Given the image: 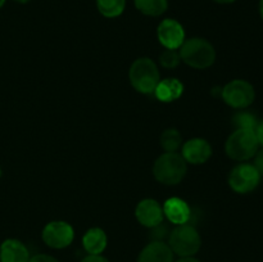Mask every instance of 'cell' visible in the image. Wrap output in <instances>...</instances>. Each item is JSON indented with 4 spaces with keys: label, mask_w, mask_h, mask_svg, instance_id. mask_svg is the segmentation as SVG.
Wrapping results in <instances>:
<instances>
[{
    "label": "cell",
    "mask_w": 263,
    "mask_h": 262,
    "mask_svg": "<svg viewBox=\"0 0 263 262\" xmlns=\"http://www.w3.org/2000/svg\"><path fill=\"white\" fill-rule=\"evenodd\" d=\"M256 169L258 170V172L261 175H263V149L262 151L257 152V157H256V163H254Z\"/></svg>",
    "instance_id": "cb8c5ba5"
},
{
    "label": "cell",
    "mask_w": 263,
    "mask_h": 262,
    "mask_svg": "<svg viewBox=\"0 0 263 262\" xmlns=\"http://www.w3.org/2000/svg\"><path fill=\"white\" fill-rule=\"evenodd\" d=\"M128 77L134 89L143 94H151L159 82L158 67L152 59L139 58L131 64Z\"/></svg>",
    "instance_id": "3957f363"
},
{
    "label": "cell",
    "mask_w": 263,
    "mask_h": 262,
    "mask_svg": "<svg viewBox=\"0 0 263 262\" xmlns=\"http://www.w3.org/2000/svg\"><path fill=\"white\" fill-rule=\"evenodd\" d=\"M2 262H28L30 256L25 244L15 239H8L0 247Z\"/></svg>",
    "instance_id": "5bb4252c"
},
{
    "label": "cell",
    "mask_w": 263,
    "mask_h": 262,
    "mask_svg": "<svg viewBox=\"0 0 263 262\" xmlns=\"http://www.w3.org/2000/svg\"><path fill=\"white\" fill-rule=\"evenodd\" d=\"M200 244L202 240L199 233L194 226L187 223L177 225V228L172 230L168 240L170 248L180 257H192L199 251Z\"/></svg>",
    "instance_id": "5b68a950"
},
{
    "label": "cell",
    "mask_w": 263,
    "mask_h": 262,
    "mask_svg": "<svg viewBox=\"0 0 263 262\" xmlns=\"http://www.w3.org/2000/svg\"><path fill=\"white\" fill-rule=\"evenodd\" d=\"M81 262H108L107 258H104L100 254H89L87 257H85Z\"/></svg>",
    "instance_id": "603a6c76"
},
{
    "label": "cell",
    "mask_w": 263,
    "mask_h": 262,
    "mask_svg": "<svg viewBox=\"0 0 263 262\" xmlns=\"http://www.w3.org/2000/svg\"><path fill=\"white\" fill-rule=\"evenodd\" d=\"M135 5L143 14L157 17L166 12L168 3L167 0H135Z\"/></svg>",
    "instance_id": "e0dca14e"
},
{
    "label": "cell",
    "mask_w": 263,
    "mask_h": 262,
    "mask_svg": "<svg viewBox=\"0 0 263 262\" xmlns=\"http://www.w3.org/2000/svg\"><path fill=\"white\" fill-rule=\"evenodd\" d=\"M182 91H184V86L181 82L177 79H166L158 82L156 90V97L158 98L161 102H174V100L179 99L181 97Z\"/></svg>",
    "instance_id": "9a60e30c"
},
{
    "label": "cell",
    "mask_w": 263,
    "mask_h": 262,
    "mask_svg": "<svg viewBox=\"0 0 263 262\" xmlns=\"http://www.w3.org/2000/svg\"><path fill=\"white\" fill-rule=\"evenodd\" d=\"M259 180H261V174L256 166L249 163H241L234 167L233 171L229 176V184L234 192L239 194H247L251 193L258 186Z\"/></svg>",
    "instance_id": "8992f818"
},
{
    "label": "cell",
    "mask_w": 263,
    "mask_h": 262,
    "mask_svg": "<svg viewBox=\"0 0 263 262\" xmlns=\"http://www.w3.org/2000/svg\"><path fill=\"white\" fill-rule=\"evenodd\" d=\"M177 262H200V261H198V259L193 258V257H182V258L179 259V261H177Z\"/></svg>",
    "instance_id": "484cf974"
},
{
    "label": "cell",
    "mask_w": 263,
    "mask_h": 262,
    "mask_svg": "<svg viewBox=\"0 0 263 262\" xmlns=\"http://www.w3.org/2000/svg\"><path fill=\"white\" fill-rule=\"evenodd\" d=\"M73 229L64 221H53L49 222L43 230V240L46 246L51 248H66L73 240Z\"/></svg>",
    "instance_id": "ba28073f"
},
{
    "label": "cell",
    "mask_w": 263,
    "mask_h": 262,
    "mask_svg": "<svg viewBox=\"0 0 263 262\" xmlns=\"http://www.w3.org/2000/svg\"><path fill=\"white\" fill-rule=\"evenodd\" d=\"M163 215H166L172 223L184 225L190 220V208L185 200L174 197L164 202Z\"/></svg>",
    "instance_id": "4fadbf2b"
},
{
    "label": "cell",
    "mask_w": 263,
    "mask_h": 262,
    "mask_svg": "<svg viewBox=\"0 0 263 262\" xmlns=\"http://www.w3.org/2000/svg\"><path fill=\"white\" fill-rule=\"evenodd\" d=\"M158 40L166 49L176 50L184 44V27L175 20H164L158 26Z\"/></svg>",
    "instance_id": "9c48e42d"
},
{
    "label": "cell",
    "mask_w": 263,
    "mask_h": 262,
    "mask_svg": "<svg viewBox=\"0 0 263 262\" xmlns=\"http://www.w3.org/2000/svg\"><path fill=\"white\" fill-rule=\"evenodd\" d=\"M186 161L176 152H166L158 157L153 167L154 177L166 185H176L186 174Z\"/></svg>",
    "instance_id": "6da1fadb"
},
{
    "label": "cell",
    "mask_w": 263,
    "mask_h": 262,
    "mask_svg": "<svg viewBox=\"0 0 263 262\" xmlns=\"http://www.w3.org/2000/svg\"><path fill=\"white\" fill-rule=\"evenodd\" d=\"M180 48H181L180 58L193 68H208L210 66H212L216 59L215 48L204 39H190V40L184 41Z\"/></svg>",
    "instance_id": "7a4b0ae2"
},
{
    "label": "cell",
    "mask_w": 263,
    "mask_h": 262,
    "mask_svg": "<svg viewBox=\"0 0 263 262\" xmlns=\"http://www.w3.org/2000/svg\"><path fill=\"white\" fill-rule=\"evenodd\" d=\"M182 136L176 128H168L161 136V145L166 152H176L181 146Z\"/></svg>",
    "instance_id": "d6986e66"
},
{
    "label": "cell",
    "mask_w": 263,
    "mask_h": 262,
    "mask_svg": "<svg viewBox=\"0 0 263 262\" xmlns=\"http://www.w3.org/2000/svg\"><path fill=\"white\" fill-rule=\"evenodd\" d=\"M84 248L89 254H100L107 247V235L99 228H92L82 238Z\"/></svg>",
    "instance_id": "2e32d148"
},
{
    "label": "cell",
    "mask_w": 263,
    "mask_h": 262,
    "mask_svg": "<svg viewBox=\"0 0 263 262\" xmlns=\"http://www.w3.org/2000/svg\"><path fill=\"white\" fill-rule=\"evenodd\" d=\"M180 59H181L180 54H177L176 50H172V49H167L159 57V62L164 68H175V67L179 66Z\"/></svg>",
    "instance_id": "44dd1931"
},
{
    "label": "cell",
    "mask_w": 263,
    "mask_h": 262,
    "mask_svg": "<svg viewBox=\"0 0 263 262\" xmlns=\"http://www.w3.org/2000/svg\"><path fill=\"white\" fill-rule=\"evenodd\" d=\"M97 5L99 12L104 17L115 18L122 14L126 0H97Z\"/></svg>",
    "instance_id": "ac0fdd59"
},
{
    "label": "cell",
    "mask_w": 263,
    "mask_h": 262,
    "mask_svg": "<svg viewBox=\"0 0 263 262\" xmlns=\"http://www.w3.org/2000/svg\"><path fill=\"white\" fill-rule=\"evenodd\" d=\"M259 13H261V17H262V20H263V0H261V2H259Z\"/></svg>",
    "instance_id": "83f0119b"
},
{
    "label": "cell",
    "mask_w": 263,
    "mask_h": 262,
    "mask_svg": "<svg viewBox=\"0 0 263 262\" xmlns=\"http://www.w3.org/2000/svg\"><path fill=\"white\" fill-rule=\"evenodd\" d=\"M254 133H256L257 139H258V143L262 144V145H263V122L258 123V126H257V128H256V131H254Z\"/></svg>",
    "instance_id": "d4e9b609"
},
{
    "label": "cell",
    "mask_w": 263,
    "mask_h": 262,
    "mask_svg": "<svg viewBox=\"0 0 263 262\" xmlns=\"http://www.w3.org/2000/svg\"><path fill=\"white\" fill-rule=\"evenodd\" d=\"M138 262H174V252L163 241H152L140 252Z\"/></svg>",
    "instance_id": "7c38bea8"
},
{
    "label": "cell",
    "mask_w": 263,
    "mask_h": 262,
    "mask_svg": "<svg viewBox=\"0 0 263 262\" xmlns=\"http://www.w3.org/2000/svg\"><path fill=\"white\" fill-rule=\"evenodd\" d=\"M234 123L236 125V127L243 128V130L256 131L257 126H258L256 117H254L253 115H251V113H244V112L238 113V115L234 117Z\"/></svg>",
    "instance_id": "ffe728a7"
},
{
    "label": "cell",
    "mask_w": 263,
    "mask_h": 262,
    "mask_svg": "<svg viewBox=\"0 0 263 262\" xmlns=\"http://www.w3.org/2000/svg\"><path fill=\"white\" fill-rule=\"evenodd\" d=\"M256 92L246 80H233L222 89V98L226 104L236 109H243L253 103Z\"/></svg>",
    "instance_id": "52a82bcc"
},
{
    "label": "cell",
    "mask_w": 263,
    "mask_h": 262,
    "mask_svg": "<svg viewBox=\"0 0 263 262\" xmlns=\"http://www.w3.org/2000/svg\"><path fill=\"white\" fill-rule=\"evenodd\" d=\"M212 154L210 143L204 139H190L182 145V157L186 162L193 164L204 163Z\"/></svg>",
    "instance_id": "8fae6325"
},
{
    "label": "cell",
    "mask_w": 263,
    "mask_h": 262,
    "mask_svg": "<svg viewBox=\"0 0 263 262\" xmlns=\"http://www.w3.org/2000/svg\"><path fill=\"white\" fill-rule=\"evenodd\" d=\"M258 139L253 130L238 128L226 141V154L235 161H248L258 152Z\"/></svg>",
    "instance_id": "277c9868"
},
{
    "label": "cell",
    "mask_w": 263,
    "mask_h": 262,
    "mask_svg": "<svg viewBox=\"0 0 263 262\" xmlns=\"http://www.w3.org/2000/svg\"><path fill=\"white\" fill-rule=\"evenodd\" d=\"M4 3H5V0H0V8H2L3 5H4Z\"/></svg>",
    "instance_id": "f546056e"
},
{
    "label": "cell",
    "mask_w": 263,
    "mask_h": 262,
    "mask_svg": "<svg viewBox=\"0 0 263 262\" xmlns=\"http://www.w3.org/2000/svg\"><path fill=\"white\" fill-rule=\"evenodd\" d=\"M15 2H18V3H28V2H31V0H15Z\"/></svg>",
    "instance_id": "f1b7e54d"
},
{
    "label": "cell",
    "mask_w": 263,
    "mask_h": 262,
    "mask_svg": "<svg viewBox=\"0 0 263 262\" xmlns=\"http://www.w3.org/2000/svg\"><path fill=\"white\" fill-rule=\"evenodd\" d=\"M216 3H220V4H230V3L236 2V0H213Z\"/></svg>",
    "instance_id": "4316f807"
},
{
    "label": "cell",
    "mask_w": 263,
    "mask_h": 262,
    "mask_svg": "<svg viewBox=\"0 0 263 262\" xmlns=\"http://www.w3.org/2000/svg\"><path fill=\"white\" fill-rule=\"evenodd\" d=\"M28 262H59V261L54 258V257L48 256V254H36L35 257L30 258V261Z\"/></svg>",
    "instance_id": "7402d4cb"
},
{
    "label": "cell",
    "mask_w": 263,
    "mask_h": 262,
    "mask_svg": "<svg viewBox=\"0 0 263 262\" xmlns=\"http://www.w3.org/2000/svg\"><path fill=\"white\" fill-rule=\"evenodd\" d=\"M135 215L141 225L146 228H156L163 221V208L157 200L144 199L136 207Z\"/></svg>",
    "instance_id": "30bf717a"
}]
</instances>
